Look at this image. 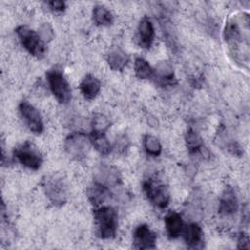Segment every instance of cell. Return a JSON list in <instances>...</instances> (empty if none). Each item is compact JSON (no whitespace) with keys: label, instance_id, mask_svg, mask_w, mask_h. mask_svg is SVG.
I'll use <instances>...</instances> for the list:
<instances>
[{"label":"cell","instance_id":"20","mask_svg":"<svg viewBox=\"0 0 250 250\" xmlns=\"http://www.w3.org/2000/svg\"><path fill=\"white\" fill-rule=\"evenodd\" d=\"M89 139H90V143L99 153L103 155H107L111 151L112 149L111 145L106 139L104 133L92 132Z\"/></svg>","mask_w":250,"mask_h":250},{"label":"cell","instance_id":"2","mask_svg":"<svg viewBox=\"0 0 250 250\" xmlns=\"http://www.w3.org/2000/svg\"><path fill=\"white\" fill-rule=\"evenodd\" d=\"M16 33L23 48L32 56L42 58L46 53L45 41L39 33L28 28L25 25H20L16 28Z\"/></svg>","mask_w":250,"mask_h":250},{"label":"cell","instance_id":"28","mask_svg":"<svg viewBox=\"0 0 250 250\" xmlns=\"http://www.w3.org/2000/svg\"><path fill=\"white\" fill-rule=\"evenodd\" d=\"M48 5L53 11L56 12H62L65 8V4L62 1H50L48 2Z\"/></svg>","mask_w":250,"mask_h":250},{"label":"cell","instance_id":"12","mask_svg":"<svg viewBox=\"0 0 250 250\" xmlns=\"http://www.w3.org/2000/svg\"><path fill=\"white\" fill-rule=\"evenodd\" d=\"M184 239L187 245L190 248H201L203 245V231L200 226L196 223L188 224L183 229Z\"/></svg>","mask_w":250,"mask_h":250},{"label":"cell","instance_id":"6","mask_svg":"<svg viewBox=\"0 0 250 250\" xmlns=\"http://www.w3.org/2000/svg\"><path fill=\"white\" fill-rule=\"evenodd\" d=\"M90 139L83 133L74 132L68 135L64 142V148L68 155L76 160L84 159L89 151Z\"/></svg>","mask_w":250,"mask_h":250},{"label":"cell","instance_id":"9","mask_svg":"<svg viewBox=\"0 0 250 250\" xmlns=\"http://www.w3.org/2000/svg\"><path fill=\"white\" fill-rule=\"evenodd\" d=\"M133 242L137 249H154L156 247V235L147 225L141 224L134 230Z\"/></svg>","mask_w":250,"mask_h":250},{"label":"cell","instance_id":"4","mask_svg":"<svg viewBox=\"0 0 250 250\" xmlns=\"http://www.w3.org/2000/svg\"><path fill=\"white\" fill-rule=\"evenodd\" d=\"M43 188L49 200L56 206H62L65 203L67 193L66 186L63 180L56 175L48 176L43 181Z\"/></svg>","mask_w":250,"mask_h":250},{"label":"cell","instance_id":"10","mask_svg":"<svg viewBox=\"0 0 250 250\" xmlns=\"http://www.w3.org/2000/svg\"><path fill=\"white\" fill-rule=\"evenodd\" d=\"M238 209V200L232 188L227 187L219 200V213L222 215H232Z\"/></svg>","mask_w":250,"mask_h":250},{"label":"cell","instance_id":"13","mask_svg":"<svg viewBox=\"0 0 250 250\" xmlns=\"http://www.w3.org/2000/svg\"><path fill=\"white\" fill-rule=\"evenodd\" d=\"M224 38L230 49L238 50V46L242 42V35L237 21L230 19L227 21L224 28Z\"/></svg>","mask_w":250,"mask_h":250},{"label":"cell","instance_id":"24","mask_svg":"<svg viewBox=\"0 0 250 250\" xmlns=\"http://www.w3.org/2000/svg\"><path fill=\"white\" fill-rule=\"evenodd\" d=\"M186 144H187L188 149L191 153H195L203 147L202 139L196 132H194L191 129L188 130V132L186 134Z\"/></svg>","mask_w":250,"mask_h":250},{"label":"cell","instance_id":"11","mask_svg":"<svg viewBox=\"0 0 250 250\" xmlns=\"http://www.w3.org/2000/svg\"><path fill=\"white\" fill-rule=\"evenodd\" d=\"M95 181L105 186H117L120 183V175L116 168L110 165L102 164L95 172Z\"/></svg>","mask_w":250,"mask_h":250},{"label":"cell","instance_id":"22","mask_svg":"<svg viewBox=\"0 0 250 250\" xmlns=\"http://www.w3.org/2000/svg\"><path fill=\"white\" fill-rule=\"evenodd\" d=\"M143 146L146 154L150 156H158L161 153L162 146L157 138L151 135H145L143 139Z\"/></svg>","mask_w":250,"mask_h":250},{"label":"cell","instance_id":"25","mask_svg":"<svg viewBox=\"0 0 250 250\" xmlns=\"http://www.w3.org/2000/svg\"><path fill=\"white\" fill-rule=\"evenodd\" d=\"M110 127L109 119L102 114L97 113L92 118V132L97 133H104Z\"/></svg>","mask_w":250,"mask_h":250},{"label":"cell","instance_id":"5","mask_svg":"<svg viewBox=\"0 0 250 250\" xmlns=\"http://www.w3.org/2000/svg\"><path fill=\"white\" fill-rule=\"evenodd\" d=\"M14 156L21 164L31 170L39 169L43 161L40 152L29 142H24L18 146L14 149Z\"/></svg>","mask_w":250,"mask_h":250},{"label":"cell","instance_id":"15","mask_svg":"<svg viewBox=\"0 0 250 250\" xmlns=\"http://www.w3.org/2000/svg\"><path fill=\"white\" fill-rule=\"evenodd\" d=\"M155 79L156 82L161 86L173 85L176 83L174 70L172 64L168 61L158 62L155 67Z\"/></svg>","mask_w":250,"mask_h":250},{"label":"cell","instance_id":"27","mask_svg":"<svg viewBox=\"0 0 250 250\" xmlns=\"http://www.w3.org/2000/svg\"><path fill=\"white\" fill-rule=\"evenodd\" d=\"M40 36L42 37V39L44 41L46 40H51L54 36V32L53 29L51 27V25L49 23H44L41 27H40V31H39Z\"/></svg>","mask_w":250,"mask_h":250},{"label":"cell","instance_id":"17","mask_svg":"<svg viewBox=\"0 0 250 250\" xmlns=\"http://www.w3.org/2000/svg\"><path fill=\"white\" fill-rule=\"evenodd\" d=\"M106 61L111 69L121 71L129 62L128 55L119 47L112 48L106 57Z\"/></svg>","mask_w":250,"mask_h":250},{"label":"cell","instance_id":"18","mask_svg":"<svg viewBox=\"0 0 250 250\" xmlns=\"http://www.w3.org/2000/svg\"><path fill=\"white\" fill-rule=\"evenodd\" d=\"M87 194L90 202L95 206H99L102 203H104L106 200V198L109 196V190L107 187L95 181L89 187L87 190Z\"/></svg>","mask_w":250,"mask_h":250},{"label":"cell","instance_id":"16","mask_svg":"<svg viewBox=\"0 0 250 250\" xmlns=\"http://www.w3.org/2000/svg\"><path fill=\"white\" fill-rule=\"evenodd\" d=\"M80 91L87 100H93L98 96L101 90L100 80L92 74H87L80 82Z\"/></svg>","mask_w":250,"mask_h":250},{"label":"cell","instance_id":"26","mask_svg":"<svg viewBox=\"0 0 250 250\" xmlns=\"http://www.w3.org/2000/svg\"><path fill=\"white\" fill-rule=\"evenodd\" d=\"M129 145H130V141L129 139L127 138V136L125 135H121L119 137L116 138L115 142H114V150L118 153H123L125 152V150L129 147Z\"/></svg>","mask_w":250,"mask_h":250},{"label":"cell","instance_id":"7","mask_svg":"<svg viewBox=\"0 0 250 250\" xmlns=\"http://www.w3.org/2000/svg\"><path fill=\"white\" fill-rule=\"evenodd\" d=\"M144 191L148 200L158 208H165L170 201V192L168 188L151 180H146L143 184Z\"/></svg>","mask_w":250,"mask_h":250},{"label":"cell","instance_id":"21","mask_svg":"<svg viewBox=\"0 0 250 250\" xmlns=\"http://www.w3.org/2000/svg\"><path fill=\"white\" fill-rule=\"evenodd\" d=\"M93 20L98 25H110L113 21V16L111 12L103 5H97L93 9Z\"/></svg>","mask_w":250,"mask_h":250},{"label":"cell","instance_id":"3","mask_svg":"<svg viewBox=\"0 0 250 250\" xmlns=\"http://www.w3.org/2000/svg\"><path fill=\"white\" fill-rule=\"evenodd\" d=\"M46 76L52 94L60 103L66 104L71 98V90L64 75L58 69H52Z\"/></svg>","mask_w":250,"mask_h":250},{"label":"cell","instance_id":"8","mask_svg":"<svg viewBox=\"0 0 250 250\" xmlns=\"http://www.w3.org/2000/svg\"><path fill=\"white\" fill-rule=\"evenodd\" d=\"M19 111L28 129L34 134L43 132L44 124L39 111L28 102L22 101L19 104Z\"/></svg>","mask_w":250,"mask_h":250},{"label":"cell","instance_id":"23","mask_svg":"<svg viewBox=\"0 0 250 250\" xmlns=\"http://www.w3.org/2000/svg\"><path fill=\"white\" fill-rule=\"evenodd\" d=\"M135 74L140 79H147L153 75V69L143 58H136L134 62Z\"/></svg>","mask_w":250,"mask_h":250},{"label":"cell","instance_id":"29","mask_svg":"<svg viewBox=\"0 0 250 250\" xmlns=\"http://www.w3.org/2000/svg\"><path fill=\"white\" fill-rule=\"evenodd\" d=\"M249 236L246 233H241L238 238V248H249Z\"/></svg>","mask_w":250,"mask_h":250},{"label":"cell","instance_id":"1","mask_svg":"<svg viewBox=\"0 0 250 250\" xmlns=\"http://www.w3.org/2000/svg\"><path fill=\"white\" fill-rule=\"evenodd\" d=\"M94 221L97 233L101 238L108 239L115 236L118 226L116 211L110 206H102L94 210Z\"/></svg>","mask_w":250,"mask_h":250},{"label":"cell","instance_id":"19","mask_svg":"<svg viewBox=\"0 0 250 250\" xmlns=\"http://www.w3.org/2000/svg\"><path fill=\"white\" fill-rule=\"evenodd\" d=\"M165 228L170 238H177L184 229V223L180 214L170 212L165 217Z\"/></svg>","mask_w":250,"mask_h":250},{"label":"cell","instance_id":"14","mask_svg":"<svg viewBox=\"0 0 250 250\" xmlns=\"http://www.w3.org/2000/svg\"><path fill=\"white\" fill-rule=\"evenodd\" d=\"M154 39V28L151 21L146 18H143L138 26V41L140 46L148 49Z\"/></svg>","mask_w":250,"mask_h":250}]
</instances>
